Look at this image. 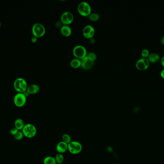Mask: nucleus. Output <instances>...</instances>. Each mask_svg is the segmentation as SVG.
I'll list each match as a JSON object with an SVG mask.
<instances>
[{"instance_id":"f257e3e1","label":"nucleus","mask_w":164,"mask_h":164,"mask_svg":"<svg viewBox=\"0 0 164 164\" xmlns=\"http://www.w3.org/2000/svg\"><path fill=\"white\" fill-rule=\"evenodd\" d=\"M24 136L28 138H32L36 135L37 130L36 127L33 124L28 123L25 125L22 130Z\"/></svg>"},{"instance_id":"f03ea898","label":"nucleus","mask_w":164,"mask_h":164,"mask_svg":"<svg viewBox=\"0 0 164 164\" xmlns=\"http://www.w3.org/2000/svg\"><path fill=\"white\" fill-rule=\"evenodd\" d=\"M13 87L17 92L23 93L27 91L28 84L25 79L23 78H17L13 83Z\"/></svg>"},{"instance_id":"7ed1b4c3","label":"nucleus","mask_w":164,"mask_h":164,"mask_svg":"<svg viewBox=\"0 0 164 164\" xmlns=\"http://www.w3.org/2000/svg\"><path fill=\"white\" fill-rule=\"evenodd\" d=\"M83 149V146L80 142L76 141H72L68 144V150L70 153L77 154L80 153Z\"/></svg>"},{"instance_id":"20e7f679","label":"nucleus","mask_w":164,"mask_h":164,"mask_svg":"<svg viewBox=\"0 0 164 164\" xmlns=\"http://www.w3.org/2000/svg\"><path fill=\"white\" fill-rule=\"evenodd\" d=\"M33 34L37 38L41 37L45 34V28L44 26L40 23H36L32 27Z\"/></svg>"},{"instance_id":"39448f33","label":"nucleus","mask_w":164,"mask_h":164,"mask_svg":"<svg viewBox=\"0 0 164 164\" xmlns=\"http://www.w3.org/2000/svg\"><path fill=\"white\" fill-rule=\"evenodd\" d=\"M73 54L74 56L78 59H83L86 56L87 52L83 46L78 45L74 48Z\"/></svg>"},{"instance_id":"423d86ee","label":"nucleus","mask_w":164,"mask_h":164,"mask_svg":"<svg viewBox=\"0 0 164 164\" xmlns=\"http://www.w3.org/2000/svg\"><path fill=\"white\" fill-rule=\"evenodd\" d=\"M78 11L80 15L84 16H86L90 15L91 8L88 3L82 2L78 6Z\"/></svg>"},{"instance_id":"0eeeda50","label":"nucleus","mask_w":164,"mask_h":164,"mask_svg":"<svg viewBox=\"0 0 164 164\" xmlns=\"http://www.w3.org/2000/svg\"><path fill=\"white\" fill-rule=\"evenodd\" d=\"M27 102V97L23 93L18 92L16 94L13 98V103L16 106L18 107H23Z\"/></svg>"},{"instance_id":"6e6552de","label":"nucleus","mask_w":164,"mask_h":164,"mask_svg":"<svg viewBox=\"0 0 164 164\" xmlns=\"http://www.w3.org/2000/svg\"><path fill=\"white\" fill-rule=\"evenodd\" d=\"M150 62L147 58H142L137 61L136 67L140 70H145L149 66Z\"/></svg>"},{"instance_id":"1a4fd4ad","label":"nucleus","mask_w":164,"mask_h":164,"mask_svg":"<svg viewBox=\"0 0 164 164\" xmlns=\"http://www.w3.org/2000/svg\"><path fill=\"white\" fill-rule=\"evenodd\" d=\"M74 20V16L72 13L69 12H66L63 13L61 16V21L62 23L66 26L70 24Z\"/></svg>"},{"instance_id":"9d476101","label":"nucleus","mask_w":164,"mask_h":164,"mask_svg":"<svg viewBox=\"0 0 164 164\" xmlns=\"http://www.w3.org/2000/svg\"><path fill=\"white\" fill-rule=\"evenodd\" d=\"M95 34V29L90 25L86 26L83 29V35L87 39L92 38Z\"/></svg>"},{"instance_id":"9b49d317","label":"nucleus","mask_w":164,"mask_h":164,"mask_svg":"<svg viewBox=\"0 0 164 164\" xmlns=\"http://www.w3.org/2000/svg\"><path fill=\"white\" fill-rule=\"evenodd\" d=\"M94 64V61H92L91 60L88 58L87 56L82 59L81 61V67L83 69L86 70L90 69L92 68Z\"/></svg>"},{"instance_id":"f8f14e48","label":"nucleus","mask_w":164,"mask_h":164,"mask_svg":"<svg viewBox=\"0 0 164 164\" xmlns=\"http://www.w3.org/2000/svg\"><path fill=\"white\" fill-rule=\"evenodd\" d=\"M56 150L58 153L63 154L68 150V144L63 141L60 142L56 145Z\"/></svg>"},{"instance_id":"ddd939ff","label":"nucleus","mask_w":164,"mask_h":164,"mask_svg":"<svg viewBox=\"0 0 164 164\" xmlns=\"http://www.w3.org/2000/svg\"><path fill=\"white\" fill-rule=\"evenodd\" d=\"M40 91V87L39 86L36 84H32L28 87L27 91L29 93V94H37Z\"/></svg>"},{"instance_id":"4468645a","label":"nucleus","mask_w":164,"mask_h":164,"mask_svg":"<svg viewBox=\"0 0 164 164\" xmlns=\"http://www.w3.org/2000/svg\"><path fill=\"white\" fill-rule=\"evenodd\" d=\"M148 60L149 62L153 63H156L159 62L160 60V57L159 55L156 53H151L148 56Z\"/></svg>"},{"instance_id":"2eb2a0df","label":"nucleus","mask_w":164,"mask_h":164,"mask_svg":"<svg viewBox=\"0 0 164 164\" xmlns=\"http://www.w3.org/2000/svg\"><path fill=\"white\" fill-rule=\"evenodd\" d=\"M25 124L23 119L17 118L15 121V128L17 129L18 130H22L24 127Z\"/></svg>"},{"instance_id":"dca6fc26","label":"nucleus","mask_w":164,"mask_h":164,"mask_svg":"<svg viewBox=\"0 0 164 164\" xmlns=\"http://www.w3.org/2000/svg\"><path fill=\"white\" fill-rule=\"evenodd\" d=\"M61 33L62 35L65 37H68L71 35L72 33V30L69 26H64L61 28Z\"/></svg>"},{"instance_id":"f3484780","label":"nucleus","mask_w":164,"mask_h":164,"mask_svg":"<svg viewBox=\"0 0 164 164\" xmlns=\"http://www.w3.org/2000/svg\"><path fill=\"white\" fill-rule=\"evenodd\" d=\"M44 164H57L55 158L51 156L46 157L43 160Z\"/></svg>"},{"instance_id":"a211bd4d","label":"nucleus","mask_w":164,"mask_h":164,"mask_svg":"<svg viewBox=\"0 0 164 164\" xmlns=\"http://www.w3.org/2000/svg\"><path fill=\"white\" fill-rule=\"evenodd\" d=\"M71 66L72 68H78L81 66V61L78 59H74L71 62Z\"/></svg>"},{"instance_id":"6ab92c4d","label":"nucleus","mask_w":164,"mask_h":164,"mask_svg":"<svg viewBox=\"0 0 164 164\" xmlns=\"http://www.w3.org/2000/svg\"><path fill=\"white\" fill-rule=\"evenodd\" d=\"M57 164H62L64 161V157L63 154L58 153L55 157Z\"/></svg>"},{"instance_id":"aec40b11","label":"nucleus","mask_w":164,"mask_h":164,"mask_svg":"<svg viewBox=\"0 0 164 164\" xmlns=\"http://www.w3.org/2000/svg\"><path fill=\"white\" fill-rule=\"evenodd\" d=\"M62 140L63 142L69 144L72 141L71 137L68 134L65 133L62 136Z\"/></svg>"},{"instance_id":"412c9836","label":"nucleus","mask_w":164,"mask_h":164,"mask_svg":"<svg viewBox=\"0 0 164 164\" xmlns=\"http://www.w3.org/2000/svg\"><path fill=\"white\" fill-rule=\"evenodd\" d=\"M89 18L90 20L92 21H97L99 19V16L98 13H92L89 16Z\"/></svg>"},{"instance_id":"4be33fe9","label":"nucleus","mask_w":164,"mask_h":164,"mask_svg":"<svg viewBox=\"0 0 164 164\" xmlns=\"http://www.w3.org/2000/svg\"><path fill=\"white\" fill-rule=\"evenodd\" d=\"M24 136L22 131H18V133L16 134L15 136H13V137L15 138V140L20 141V140H22L24 137Z\"/></svg>"},{"instance_id":"5701e85b","label":"nucleus","mask_w":164,"mask_h":164,"mask_svg":"<svg viewBox=\"0 0 164 164\" xmlns=\"http://www.w3.org/2000/svg\"><path fill=\"white\" fill-rule=\"evenodd\" d=\"M149 55V50L148 49H144V50H142V55L143 58L148 57Z\"/></svg>"},{"instance_id":"b1692460","label":"nucleus","mask_w":164,"mask_h":164,"mask_svg":"<svg viewBox=\"0 0 164 164\" xmlns=\"http://www.w3.org/2000/svg\"><path fill=\"white\" fill-rule=\"evenodd\" d=\"M86 56L88 57V58H89L90 59L93 61H94L97 59V55L93 52H90L89 54H88Z\"/></svg>"},{"instance_id":"393cba45","label":"nucleus","mask_w":164,"mask_h":164,"mask_svg":"<svg viewBox=\"0 0 164 164\" xmlns=\"http://www.w3.org/2000/svg\"><path fill=\"white\" fill-rule=\"evenodd\" d=\"M18 131H19V130H18L17 129H16V128H13L10 130V133L13 136H15L16 134L18 133Z\"/></svg>"},{"instance_id":"a878e982","label":"nucleus","mask_w":164,"mask_h":164,"mask_svg":"<svg viewBox=\"0 0 164 164\" xmlns=\"http://www.w3.org/2000/svg\"><path fill=\"white\" fill-rule=\"evenodd\" d=\"M37 41V38L36 37L33 36L31 39V41L32 43H36Z\"/></svg>"},{"instance_id":"bb28decb","label":"nucleus","mask_w":164,"mask_h":164,"mask_svg":"<svg viewBox=\"0 0 164 164\" xmlns=\"http://www.w3.org/2000/svg\"><path fill=\"white\" fill-rule=\"evenodd\" d=\"M161 64H162V66L164 67V56H163L161 60Z\"/></svg>"},{"instance_id":"cd10ccee","label":"nucleus","mask_w":164,"mask_h":164,"mask_svg":"<svg viewBox=\"0 0 164 164\" xmlns=\"http://www.w3.org/2000/svg\"><path fill=\"white\" fill-rule=\"evenodd\" d=\"M161 77L162 78L164 79V69L161 71Z\"/></svg>"},{"instance_id":"c85d7f7f","label":"nucleus","mask_w":164,"mask_h":164,"mask_svg":"<svg viewBox=\"0 0 164 164\" xmlns=\"http://www.w3.org/2000/svg\"><path fill=\"white\" fill-rule=\"evenodd\" d=\"M161 43L162 44H163L164 45V36L161 39Z\"/></svg>"},{"instance_id":"c756f323","label":"nucleus","mask_w":164,"mask_h":164,"mask_svg":"<svg viewBox=\"0 0 164 164\" xmlns=\"http://www.w3.org/2000/svg\"><path fill=\"white\" fill-rule=\"evenodd\" d=\"M1 22H0V27H1Z\"/></svg>"},{"instance_id":"7c9ffc66","label":"nucleus","mask_w":164,"mask_h":164,"mask_svg":"<svg viewBox=\"0 0 164 164\" xmlns=\"http://www.w3.org/2000/svg\"><path fill=\"white\" fill-rule=\"evenodd\" d=\"M63 164V163H62V164Z\"/></svg>"}]
</instances>
